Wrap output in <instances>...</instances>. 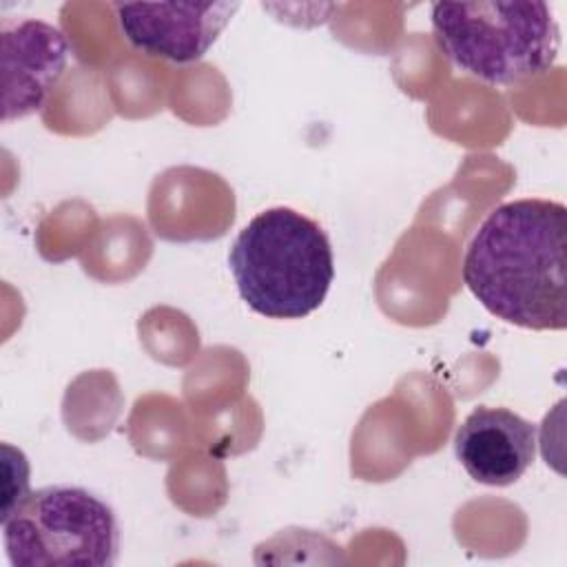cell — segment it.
Returning <instances> with one entry per match:
<instances>
[{"label":"cell","instance_id":"cell-1","mask_svg":"<svg viewBox=\"0 0 567 567\" xmlns=\"http://www.w3.org/2000/svg\"><path fill=\"white\" fill-rule=\"evenodd\" d=\"M567 208L512 199L481 221L463 257V284L494 317L527 330L567 328Z\"/></svg>","mask_w":567,"mask_h":567},{"label":"cell","instance_id":"cell-2","mask_svg":"<svg viewBox=\"0 0 567 567\" xmlns=\"http://www.w3.org/2000/svg\"><path fill=\"white\" fill-rule=\"evenodd\" d=\"M228 266L239 297L268 319L308 317L334 279L326 230L288 206L255 215L235 237Z\"/></svg>","mask_w":567,"mask_h":567},{"label":"cell","instance_id":"cell-3","mask_svg":"<svg viewBox=\"0 0 567 567\" xmlns=\"http://www.w3.org/2000/svg\"><path fill=\"white\" fill-rule=\"evenodd\" d=\"M430 18L439 49L487 84L543 75L560 51L558 22L538 0L434 2Z\"/></svg>","mask_w":567,"mask_h":567},{"label":"cell","instance_id":"cell-4","mask_svg":"<svg viewBox=\"0 0 567 567\" xmlns=\"http://www.w3.org/2000/svg\"><path fill=\"white\" fill-rule=\"evenodd\" d=\"M2 538L16 567H111L120 549L115 512L78 485L29 492L2 514Z\"/></svg>","mask_w":567,"mask_h":567},{"label":"cell","instance_id":"cell-5","mask_svg":"<svg viewBox=\"0 0 567 567\" xmlns=\"http://www.w3.org/2000/svg\"><path fill=\"white\" fill-rule=\"evenodd\" d=\"M237 9L239 2H124L115 18L131 47L188 64L206 55Z\"/></svg>","mask_w":567,"mask_h":567},{"label":"cell","instance_id":"cell-6","mask_svg":"<svg viewBox=\"0 0 567 567\" xmlns=\"http://www.w3.org/2000/svg\"><path fill=\"white\" fill-rule=\"evenodd\" d=\"M2 44V120L35 113L66 69L69 42L64 33L42 20L4 22Z\"/></svg>","mask_w":567,"mask_h":567},{"label":"cell","instance_id":"cell-7","mask_svg":"<svg viewBox=\"0 0 567 567\" xmlns=\"http://www.w3.org/2000/svg\"><path fill=\"white\" fill-rule=\"evenodd\" d=\"M454 454L483 485L516 483L536 456V425L507 408L478 405L454 434Z\"/></svg>","mask_w":567,"mask_h":567}]
</instances>
